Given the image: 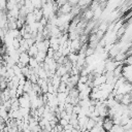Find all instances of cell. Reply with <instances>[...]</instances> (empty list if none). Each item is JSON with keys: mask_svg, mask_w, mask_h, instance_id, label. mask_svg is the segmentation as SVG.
<instances>
[{"mask_svg": "<svg viewBox=\"0 0 132 132\" xmlns=\"http://www.w3.org/2000/svg\"><path fill=\"white\" fill-rule=\"evenodd\" d=\"M113 126V122H112V119H110V118H104L103 119V123H102V128H103V130L106 132H108L110 129H111V127Z\"/></svg>", "mask_w": 132, "mask_h": 132, "instance_id": "6da1fadb", "label": "cell"}, {"mask_svg": "<svg viewBox=\"0 0 132 132\" xmlns=\"http://www.w3.org/2000/svg\"><path fill=\"white\" fill-rule=\"evenodd\" d=\"M36 59V61L40 64V63H43L44 62V59L46 58V53L45 52H38L37 55L34 57Z\"/></svg>", "mask_w": 132, "mask_h": 132, "instance_id": "7a4b0ae2", "label": "cell"}, {"mask_svg": "<svg viewBox=\"0 0 132 132\" xmlns=\"http://www.w3.org/2000/svg\"><path fill=\"white\" fill-rule=\"evenodd\" d=\"M37 53H38V50H37L36 44H33L32 46H30V47H29V50L27 51V54H28L30 57H33V58L37 55Z\"/></svg>", "mask_w": 132, "mask_h": 132, "instance_id": "3957f363", "label": "cell"}, {"mask_svg": "<svg viewBox=\"0 0 132 132\" xmlns=\"http://www.w3.org/2000/svg\"><path fill=\"white\" fill-rule=\"evenodd\" d=\"M28 66H29L31 69H36V68H38V67H39V63L36 61V59H35V58L30 57V60H29Z\"/></svg>", "mask_w": 132, "mask_h": 132, "instance_id": "277c9868", "label": "cell"}, {"mask_svg": "<svg viewBox=\"0 0 132 132\" xmlns=\"http://www.w3.org/2000/svg\"><path fill=\"white\" fill-rule=\"evenodd\" d=\"M84 19H85L86 21H91V20H93V10H92L91 8L87 9V10L84 12Z\"/></svg>", "mask_w": 132, "mask_h": 132, "instance_id": "5b68a950", "label": "cell"}, {"mask_svg": "<svg viewBox=\"0 0 132 132\" xmlns=\"http://www.w3.org/2000/svg\"><path fill=\"white\" fill-rule=\"evenodd\" d=\"M96 126V122H95V120L94 119H92V118H89V120H88V122H87V124H86V130H91L92 128H94Z\"/></svg>", "mask_w": 132, "mask_h": 132, "instance_id": "8992f818", "label": "cell"}, {"mask_svg": "<svg viewBox=\"0 0 132 132\" xmlns=\"http://www.w3.org/2000/svg\"><path fill=\"white\" fill-rule=\"evenodd\" d=\"M31 2H32V4H33V6H34L35 9H40L42 7L41 0H31Z\"/></svg>", "mask_w": 132, "mask_h": 132, "instance_id": "52a82bcc", "label": "cell"}, {"mask_svg": "<svg viewBox=\"0 0 132 132\" xmlns=\"http://www.w3.org/2000/svg\"><path fill=\"white\" fill-rule=\"evenodd\" d=\"M6 6H7V0H0V10L6 11Z\"/></svg>", "mask_w": 132, "mask_h": 132, "instance_id": "ba28073f", "label": "cell"}, {"mask_svg": "<svg viewBox=\"0 0 132 132\" xmlns=\"http://www.w3.org/2000/svg\"><path fill=\"white\" fill-rule=\"evenodd\" d=\"M68 123H69V122H68V121H66V120H64V119H60V120H59V125H61L63 128H64Z\"/></svg>", "mask_w": 132, "mask_h": 132, "instance_id": "9c48e42d", "label": "cell"}, {"mask_svg": "<svg viewBox=\"0 0 132 132\" xmlns=\"http://www.w3.org/2000/svg\"><path fill=\"white\" fill-rule=\"evenodd\" d=\"M3 66H4V65H3V63H2V61L0 60V69H1V68H2Z\"/></svg>", "mask_w": 132, "mask_h": 132, "instance_id": "30bf717a", "label": "cell"}, {"mask_svg": "<svg viewBox=\"0 0 132 132\" xmlns=\"http://www.w3.org/2000/svg\"><path fill=\"white\" fill-rule=\"evenodd\" d=\"M80 132H90L89 130H82V131H80Z\"/></svg>", "mask_w": 132, "mask_h": 132, "instance_id": "8fae6325", "label": "cell"}]
</instances>
